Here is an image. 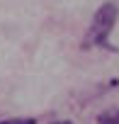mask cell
<instances>
[{
	"instance_id": "6da1fadb",
	"label": "cell",
	"mask_w": 119,
	"mask_h": 124,
	"mask_svg": "<svg viewBox=\"0 0 119 124\" xmlns=\"http://www.w3.org/2000/svg\"><path fill=\"white\" fill-rule=\"evenodd\" d=\"M117 5L114 3H104L100 5V10L95 12L92 17V24H90V34H88V44H97V46H107L109 41V34L114 29V22H117Z\"/></svg>"
},
{
	"instance_id": "7a4b0ae2",
	"label": "cell",
	"mask_w": 119,
	"mask_h": 124,
	"mask_svg": "<svg viewBox=\"0 0 119 124\" xmlns=\"http://www.w3.org/2000/svg\"><path fill=\"white\" fill-rule=\"evenodd\" d=\"M97 124H119V109L100 114V117H97Z\"/></svg>"
},
{
	"instance_id": "3957f363",
	"label": "cell",
	"mask_w": 119,
	"mask_h": 124,
	"mask_svg": "<svg viewBox=\"0 0 119 124\" xmlns=\"http://www.w3.org/2000/svg\"><path fill=\"white\" fill-rule=\"evenodd\" d=\"M0 124H37L34 117H15V119H3Z\"/></svg>"
},
{
	"instance_id": "277c9868",
	"label": "cell",
	"mask_w": 119,
	"mask_h": 124,
	"mask_svg": "<svg viewBox=\"0 0 119 124\" xmlns=\"http://www.w3.org/2000/svg\"><path fill=\"white\" fill-rule=\"evenodd\" d=\"M56 124H71V122H56Z\"/></svg>"
}]
</instances>
